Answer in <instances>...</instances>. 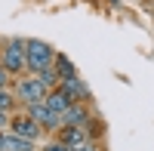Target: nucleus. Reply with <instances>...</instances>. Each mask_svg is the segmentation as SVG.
Here are the masks:
<instances>
[{"mask_svg":"<svg viewBox=\"0 0 154 151\" xmlns=\"http://www.w3.org/2000/svg\"><path fill=\"white\" fill-rule=\"evenodd\" d=\"M56 59L53 53V46L43 43V40H25V62H28V68L31 71H43L49 68V62Z\"/></svg>","mask_w":154,"mask_h":151,"instance_id":"nucleus-1","label":"nucleus"},{"mask_svg":"<svg viewBox=\"0 0 154 151\" xmlns=\"http://www.w3.org/2000/svg\"><path fill=\"white\" fill-rule=\"evenodd\" d=\"M9 74H19L22 68H28L25 62V40H9L6 49H3V62H0Z\"/></svg>","mask_w":154,"mask_h":151,"instance_id":"nucleus-2","label":"nucleus"},{"mask_svg":"<svg viewBox=\"0 0 154 151\" xmlns=\"http://www.w3.org/2000/svg\"><path fill=\"white\" fill-rule=\"evenodd\" d=\"M46 86L40 83V80H37V77H22L19 80V86H16V96L22 99V102H43V99H46Z\"/></svg>","mask_w":154,"mask_h":151,"instance_id":"nucleus-3","label":"nucleus"},{"mask_svg":"<svg viewBox=\"0 0 154 151\" xmlns=\"http://www.w3.org/2000/svg\"><path fill=\"white\" fill-rule=\"evenodd\" d=\"M28 114L40 123L43 130H56V127H62V117L56 114V111H49L46 102H31V105H28Z\"/></svg>","mask_w":154,"mask_h":151,"instance_id":"nucleus-4","label":"nucleus"},{"mask_svg":"<svg viewBox=\"0 0 154 151\" xmlns=\"http://www.w3.org/2000/svg\"><path fill=\"white\" fill-rule=\"evenodd\" d=\"M12 136H22V139H28V142H37L40 139V123H37L31 114L16 117L12 120Z\"/></svg>","mask_w":154,"mask_h":151,"instance_id":"nucleus-5","label":"nucleus"},{"mask_svg":"<svg viewBox=\"0 0 154 151\" xmlns=\"http://www.w3.org/2000/svg\"><path fill=\"white\" fill-rule=\"evenodd\" d=\"M43 102H46V108L49 111H56V114L62 117V114H65V111L74 105V99L65 93V90H62V86H59V90H53V93H46V99H43Z\"/></svg>","mask_w":154,"mask_h":151,"instance_id":"nucleus-6","label":"nucleus"},{"mask_svg":"<svg viewBox=\"0 0 154 151\" xmlns=\"http://www.w3.org/2000/svg\"><path fill=\"white\" fill-rule=\"evenodd\" d=\"M62 127H86V108L80 102H74L65 114H62Z\"/></svg>","mask_w":154,"mask_h":151,"instance_id":"nucleus-7","label":"nucleus"},{"mask_svg":"<svg viewBox=\"0 0 154 151\" xmlns=\"http://www.w3.org/2000/svg\"><path fill=\"white\" fill-rule=\"evenodd\" d=\"M34 148V142H28V139H22V136H3L0 133V151H31Z\"/></svg>","mask_w":154,"mask_h":151,"instance_id":"nucleus-8","label":"nucleus"},{"mask_svg":"<svg viewBox=\"0 0 154 151\" xmlns=\"http://www.w3.org/2000/svg\"><path fill=\"white\" fill-rule=\"evenodd\" d=\"M62 90H65L71 99H74V102H80V99H86V86L80 83V80H77V77H65V80H62Z\"/></svg>","mask_w":154,"mask_h":151,"instance_id":"nucleus-9","label":"nucleus"},{"mask_svg":"<svg viewBox=\"0 0 154 151\" xmlns=\"http://www.w3.org/2000/svg\"><path fill=\"white\" fill-rule=\"evenodd\" d=\"M59 142H65L68 148H74V145L86 142V133H83V127H65V133H62V139H59Z\"/></svg>","mask_w":154,"mask_h":151,"instance_id":"nucleus-10","label":"nucleus"},{"mask_svg":"<svg viewBox=\"0 0 154 151\" xmlns=\"http://www.w3.org/2000/svg\"><path fill=\"white\" fill-rule=\"evenodd\" d=\"M34 74H37V80H40V83L46 86V90H49V86L56 83V77H59V74H56L53 68H43V71H34Z\"/></svg>","mask_w":154,"mask_h":151,"instance_id":"nucleus-11","label":"nucleus"},{"mask_svg":"<svg viewBox=\"0 0 154 151\" xmlns=\"http://www.w3.org/2000/svg\"><path fill=\"white\" fill-rule=\"evenodd\" d=\"M59 71H62V74H59L62 80H65V77H77V74H74V65H71L65 56H59Z\"/></svg>","mask_w":154,"mask_h":151,"instance_id":"nucleus-12","label":"nucleus"},{"mask_svg":"<svg viewBox=\"0 0 154 151\" xmlns=\"http://www.w3.org/2000/svg\"><path fill=\"white\" fill-rule=\"evenodd\" d=\"M9 108H12V99H9V93L3 86H0V111H9Z\"/></svg>","mask_w":154,"mask_h":151,"instance_id":"nucleus-13","label":"nucleus"},{"mask_svg":"<svg viewBox=\"0 0 154 151\" xmlns=\"http://www.w3.org/2000/svg\"><path fill=\"white\" fill-rule=\"evenodd\" d=\"M46 151H71L65 142H53V145H46Z\"/></svg>","mask_w":154,"mask_h":151,"instance_id":"nucleus-14","label":"nucleus"},{"mask_svg":"<svg viewBox=\"0 0 154 151\" xmlns=\"http://www.w3.org/2000/svg\"><path fill=\"white\" fill-rule=\"evenodd\" d=\"M6 74H9V71H6L3 65H0V86H3V83H6Z\"/></svg>","mask_w":154,"mask_h":151,"instance_id":"nucleus-15","label":"nucleus"},{"mask_svg":"<svg viewBox=\"0 0 154 151\" xmlns=\"http://www.w3.org/2000/svg\"><path fill=\"white\" fill-rule=\"evenodd\" d=\"M3 123H6V111H0V127H3Z\"/></svg>","mask_w":154,"mask_h":151,"instance_id":"nucleus-16","label":"nucleus"}]
</instances>
